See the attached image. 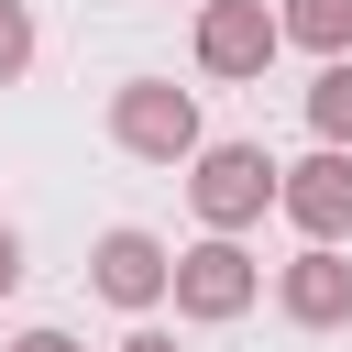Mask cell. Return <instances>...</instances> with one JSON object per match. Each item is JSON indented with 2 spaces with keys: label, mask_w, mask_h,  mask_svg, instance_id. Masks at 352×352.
Returning a JSON list of instances; mask_svg holds the SVG:
<instances>
[{
  "label": "cell",
  "mask_w": 352,
  "mask_h": 352,
  "mask_svg": "<svg viewBox=\"0 0 352 352\" xmlns=\"http://www.w3.org/2000/svg\"><path fill=\"white\" fill-rule=\"evenodd\" d=\"M110 143L121 154H143V165H187L209 132H198V88H176V77H121L110 88Z\"/></svg>",
  "instance_id": "1"
},
{
  "label": "cell",
  "mask_w": 352,
  "mask_h": 352,
  "mask_svg": "<svg viewBox=\"0 0 352 352\" xmlns=\"http://www.w3.org/2000/svg\"><path fill=\"white\" fill-rule=\"evenodd\" d=\"M275 176H286V165H275L264 143H198V154H187V198H198L209 231H253V220L275 209Z\"/></svg>",
  "instance_id": "2"
},
{
  "label": "cell",
  "mask_w": 352,
  "mask_h": 352,
  "mask_svg": "<svg viewBox=\"0 0 352 352\" xmlns=\"http://www.w3.org/2000/svg\"><path fill=\"white\" fill-rule=\"evenodd\" d=\"M253 297H264V264L242 253V231H209V242L176 253V308H187V319L220 330V319H242Z\"/></svg>",
  "instance_id": "3"
},
{
  "label": "cell",
  "mask_w": 352,
  "mask_h": 352,
  "mask_svg": "<svg viewBox=\"0 0 352 352\" xmlns=\"http://www.w3.org/2000/svg\"><path fill=\"white\" fill-rule=\"evenodd\" d=\"M275 209L308 231V242H352V143H319L275 176Z\"/></svg>",
  "instance_id": "4"
},
{
  "label": "cell",
  "mask_w": 352,
  "mask_h": 352,
  "mask_svg": "<svg viewBox=\"0 0 352 352\" xmlns=\"http://www.w3.org/2000/svg\"><path fill=\"white\" fill-rule=\"evenodd\" d=\"M88 286H99L110 308H132V319H143V308H165V297H176V253H165L154 231H99Z\"/></svg>",
  "instance_id": "5"
},
{
  "label": "cell",
  "mask_w": 352,
  "mask_h": 352,
  "mask_svg": "<svg viewBox=\"0 0 352 352\" xmlns=\"http://www.w3.org/2000/svg\"><path fill=\"white\" fill-rule=\"evenodd\" d=\"M275 44H286V22L264 0H209L198 11V77H264Z\"/></svg>",
  "instance_id": "6"
},
{
  "label": "cell",
  "mask_w": 352,
  "mask_h": 352,
  "mask_svg": "<svg viewBox=\"0 0 352 352\" xmlns=\"http://www.w3.org/2000/svg\"><path fill=\"white\" fill-rule=\"evenodd\" d=\"M275 308L297 330H352V253L341 242H308L297 264H275Z\"/></svg>",
  "instance_id": "7"
},
{
  "label": "cell",
  "mask_w": 352,
  "mask_h": 352,
  "mask_svg": "<svg viewBox=\"0 0 352 352\" xmlns=\"http://www.w3.org/2000/svg\"><path fill=\"white\" fill-rule=\"evenodd\" d=\"M275 22L308 55H352V0H275Z\"/></svg>",
  "instance_id": "8"
},
{
  "label": "cell",
  "mask_w": 352,
  "mask_h": 352,
  "mask_svg": "<svg viewBox=\"0 0 352 352\" xmlns=\"http://www.w3.org/2000/svg\"><path fill=\"white\" fill-rule=\"evenodd\" d=\"M308 132H319V143H352V55H319V77H308Z\"/></svg>",
  "instance_id": "9"
},
{
  "label": "cell",
  "mask_w": 352,
  "mask_h": 352,
  "mask_svg": "<svg viewBox=\"0 0 352 352\" xmlns=\"http://www.w3.org/2000/svg\"><path fill=\"white\" fill-rule=\"evenodd\" d=\"M33 66V0H0V88Z\"/></svg>",
  "instance_id": "10"
},
{
  "label": "cell",
  "mask_w": 352,
  "mask_h": 352,
  "mask_svg": "<svg viewBox=\"0 0 352 352\" xmlns=\"http://www.w3.org/2000/svg\"><path fill=\"white\" fill-rule=\"evenodd\" d=\"M11 286H22V231L0 220V297H11Z\"/></svg>",
  "instance_id": "11"
},
{
  "label": "cell",
  "mask_w": 352,
  "mask_h": 352,
  "mask_svg": "<svg viewBox=\"0 0 352 352\" xmlns=\"http://www.w3.org/2000/svg\"><path fill=\"white\" fill-rule=\"evenodd\" d=\"M110 352H176V330H121Z\"/></svg>",
  "instance_id": "12"
},
{
  "label": "cell",
  "mask_w": 352,
  "mask_h": 352,
  "mask_svg": "<svg viewBox=\"0 0 352 352\" xmlns=\"http://www.w3.org/2000/svg\"><path fill=\"white\" fill-rule=\"evenodd\" d=\"M11 352H88V341H66V330H22Z\"/></svg>",
  "instance_id": "13"
}]
</instances>
